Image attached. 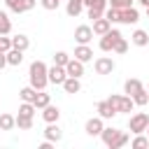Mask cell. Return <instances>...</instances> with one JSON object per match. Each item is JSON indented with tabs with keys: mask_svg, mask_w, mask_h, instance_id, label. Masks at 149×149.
<instances>
[{
	"mask_svg": "<svg viewBox=\"0 0 149 149\" xmlns=\"http://www.w3.org/2000/svg\"><path fill=\"white\" fill-rule=\"evenodd\" d=\"M47 65L42 61H33L30 63V70H28V79H30V86L35 91H44V86L49 84V77H47Z\"/></svg>",
	"mask_w": 149,
	"mask_h": 149,
	"instance_id": "6da1fadb",
	"label": "cell"
},
{
	"mask_svg": "<svg viewBox=\"0 0 149 149\" xmlns=\"http://www.w3.org/2000/svg\"><path fill=\"white\" fill-rule=\"evenodd\" d=\"M100 137H102V142H105L109 149H121L123 144H128V133L116 130V128H102Z\"/></svg>",
	"mask_w": 149,
	"mask_h": 149,
	"instance_id": "7a4b0ae2",
	"label": "cell"
},
{
	"mask_svg": "<svg viewBox=\"0 0 149 149\" xmlns=\"http://www.w3.org/2000/svg\"><path fill=\"white\" fill-rule=\"evenodd\" d=\"M107 102L112 105V109H114L116 114H121V112H133V105H135L130 95H109Z\"/></svg>",
	"mask_w": 149,
	"mask_h": 149,
	"instance_id": "3957f363",
	"label": "cell"
},
{
	"mask_svg": "<svg viewBox=\"0 0 149 149\" xmlns=\"http://www.w3.org/2000/svg\"><path fill=\"white\" fill-rule=\"evenodd\" d=\"M149 126V116L144 114V112H137V114H133L130 116V123H128V128H130V133H144V128Z\"/></svg>",
	"mask_w": 149,
	"mask_h": 149,
	"instance_id": "277c9868",
	"label": "cell"
},
{
	"mask_svg": "<svg viewBox=\"0 0 149 149\" xmlns=\"http://www.w3.org/2000/svg\"><path fill=\"white\" fill-rule=\"evenodd\" d=\"M119 37H123L119 30H107L105 35H100V49H102V51H112Z\"/></svg>",
	"mask_w": 149,
	"mask_h": 149,
	"instance_id": "5b68a950",
	"label": "cell"
},
{
	"mask_svg": "<svg viewBox=\"0 0 149 149\" xmlns=\"http://www.w3.org/2000/svg\"><path fill=\"white\" fill-rule=\"evenodd\" d=\"M93 68H95V74H112L116 65H114V61H112V58H107V56H100V58H95Z\"/></svg>",
	"mask_w": 149,
	"mask_h": 149,
	"instance_id": "8992f818",
	"label": "cell"
},
{
	"mask_svg": "<svg viewBox=\"0 0 149 149\" xmlns=\"http://www.w3.org/2000/svg\"><path fill=\"white\" fill-rule=\"evenodd\" d=\"M47 77H49V84L61 86V84L65 81L68 72H65V68H63V65H56V63H54V68H49V70H47Z\"/></svg>",
	"mask_w": 149,
	"mask_h": 149,
	"instance_id": "52a82bcc",
	"label": "cell"
},
{
	"mask_svg": "<svg viewBox=\"0 0 149 149\" xmlns=\"http://www.w3.org/2000/svg\"><path fill=\"white\" fill-rule=\"evenodd\" d=\"M5 5H7L12 12L23 14V12H28V9L35 7V0H5Z\"/></svg>",
	"mask_w": 149,
	"mask_h": 149,
	"instance_id": "ba28073f",
	"label": "cell"
},
{
	"mask_svg": "<svg viewBox=\"0 0 149 149\" xmlns=\"http://www.w3.org/2000/svg\"><path fill=\"white\" fill-rule=\"evenodd\" d=\"M91 37H93L91 26H77V28H74V40H77V44H88Z\"/></svg>",
	"mask_w": 149,
	"mask_h": 149,
	"instance_id": "9c48e42d",
	"label": "cell"
},
{
	"mask_svg": "<svg viewBox=\"0 0 149 149\" xmlns=\"http://www.w3.org/2000/svg\"><path fill=\"white\" fill-rule=\"evenodd\" d=\"M65 72H68V77H81L84 74V63L77 61V58H70L65 63Z\"/></svg>",
	"mask_w": 149,
	"mask_h": 149,
	"instance_id": "30bf717a",
	"label": "cell"
},
{
	"mask_svg": "<svg viewBox=\"0 0 149 149\" xmlns=\"http://www.w3.org/2000/svg\"><path fill=\"white\" fill-rule=\"evenodd\" d=\"M102 128H105V126H102V119H100V116L88 119V121H86V126H84L86 135H91V137H93V135H100V133H102Z\"/></svg>",
	"mask_w": 149,
	"mask_h": 149,
	"instance_id": "8fae6325",
	"label": "cell"
},
{
	"mask_svg": "<svg viewBox=\"0 0 149 149\" xmlns=\"http://www.w3.org/2000/svg\"><path fill=\"white\" fill-rule=\"evenodd\" d=\"M44 137L49 140V142H61L63 140V130L58 128V123L54 121V123H49L47 128H44Z\"/></svg>",
	"mask_w": 149,
	"mask_h": 149,
	"instance_id": "7c38bea8",
	"label": "cell"
},
{
	"mask_svg": "<svg viewBox=\"0 0 149 149\" xmlns=\"http://www.w3.org/2000/svg\"><path fill=\"white\" fill-rule=\"evenodd\" d=\"M74 58L81 61V63H86V61L93 58V49L88 44H79V47H74Z\"/></svg>",
	"mask_w": 149,
	"mask_h": 149,
	"instance_id": "4fadbf2b",
	"label": "cell"
},
{
	"mask_svg": "<svg viewBox=\"0 0 149 149\" xmlns=\"http://www.w3.org/2000/svg\"><path fill=\"white\" fill-rule=\"evenodd\" d=\"M58 116H61V109H58V107H54L51 102H49L47 107H42V119H44L47 123H54V121H58Z\"/></svg>",
	"mask_w": 149,
	"mask_h": 149,
	"instance_id": "5bb4252c",
	"label": "cell"
},
{
	"mask_svg": "<svg viewBox=\"0 0 149 149\" xmlns=\"http://www.w3.org/2000/svg\"><path fill=\"white\" fill-rule=\"evenodd\" d=\"M137 21H140V12L135 7L121 9V23H137Z\"/></svg>",
	"mask_w": 149,
	"mask_h": 149,
	"instance_id": "9a60e30c",
	"label": "cell"
},
{
	"mask_svg": "<svg viewBox=\"0 0 149 149\" xmlns=\"http://www.w3.org/2000/svg\"><path fill=\"white\" fill-rule=\"evenodd\" d=\"M61 86L65 88V93H79V91H81L79 77H65V81H63Z\"/></svg>",
	"mask_w": 149,
	"mask_h": 149,
	"instance_id": "2e32d148",
	"label": "cell"
},
{
	"mask_svg": "<svg viewBox=\"0 0 149 149\" xmlns=\"http://www.w3.org/2000/svg\"><path fill=\"white\" fill-rule=\"evenodd\" d=\"M95 109H98V116H100V119H112V116H114V114H116V112H114V109H112V105H109V102H107V100H100V102H98V107H95Z\"/></svg>",
	"mask_w": 149,
	"mask_h": 149,
	"instance_id": "e0dca14e",
	"label": "cell"
},
{
	"mask_svg": "<svg viewBox=\"0 0 149 149\" xmlns=\"http://www.w3.org/2000/svg\"><path fill=\"white\" fill-rule=\"evenodd\" d=\"M5 56H7V65H21V61H23V51H19V49H9V51H5Z\"/></svg>",
	"mask_w": 149,
	"mask_h": 149,
	"instance_id": "ac0fdd59",
	"label": "cell"
},
{
	"mask_svg": "<svg viewBox=\"0 0 149 149\" xmlns=\"http://www.w3.org/2000/svg\"><path fill=\"white\" fill-rule=\"evenodd\" d=\"M81 9H84V0H68V7H65L68 16H79Z\"/></svg>",
	"mask_w": 149,
	"mask_h": 149,
	"instance_id": "d6986e66",
	"label": "cell"
},
{
	"mask_svg": "<svg viewBox=\"0 0 149 149\" xmlns=\"http://www.w3.org/2000/svg\"><path fill=\"white\" fill-rule=\"evenodd\" d=\"M109 26H112V23H109L107 19H102V16H100V19H95V21H93V28H91V30H93L95 35H105V33L109 30Z\"/></svg>",
	"mask_w": 149,
	"mask_h": 149,
	"instance_id": "ffe728a7",
	"label": "cell"
},
{
	"mask_svg": "<svg viewBox=\"0 0 149 149\" xmlns=\"http://www.w3.org/2000/svg\"><path fill=\"white\" fill-rule=\"evenodd\" d=\"M130 42H133V44H137V47H147V44H149V35H147L144 30H140V28H137V30L130 35Z\"/></svg>",
	"mask_w": 149,
	"mask_h": 149,
	"instance_id": "44dd1931",
	"label": "cell"
},
{
	"mask_svg": "<svg viewBox=\"0 0 149 149\" xmlns=\"http://www.w3.org/2000/svg\"><path fill=\"white\" fill-rule=\"evenodd\" d=\"M12 47L19 49V51H26V49L30 47V40H28L26 35H14V37H12Z\"/></svg>",
	"mask_w": 149,
	"mask_h": 149,
	"instance_id": "7402d4cb",
	"label": "cell"
},
{
	"mask_svg": "<svg viewBox=\"0 0 149 149\" xmlns=\"http://www.w3.org/2000/svg\"><path fill=\"white\" fill-rule=\"evenodd\" d=\"M123 88H126V93H128V95H135V93H137V91H142L144 86H142V81H140V79H126Z\"/></svg>",
	"mask_w": 149,
	"mask_h": 149,
	"instance_id": "603a6c76",
	"label": "cell"
},
{
	"mask_svg": "<svg viewBox=\"0 0 149 149\" xmlns=\"http://www.w3.org/2000/svg\"><path fill=\"white\" fill-rule=\"evenodd\" d=\"M49 102H51V98H49V93H44V91H40V93L35 95V100H33L35 109H42V107H47Z\"/></svg>",
	"mask_w": 149,
	"mask_h": 149,
	"instance_id": "cb8c5ba5",
	"label": "cell"
},
{
	"mask_svg": "<svg viewBox=\"0 0 149 149\" xmlns=\"http://www.w3.org/2000/svg\"><path fill=\"white\" fill-rule=\"evenodd\" d=\"M14 121H16V128H21V130H30L33 128V116H14Z\"/></svg>",
	"mask_w": 149,
	"mask_h": 149,
	"instance_id": "d4e9b609",
	"label": "cell"
},
{
	"mask_svg": "<svg viewBox=\"0 0 149 149\" xmlns=\"http://www.w3.org/2000/svg\"><path fill=\"white\" fill-rule=\"evenodd\" d=\"M14 126H16V121L12 114H0V130H12Z\"/></svg>",
	"mask_w": 149,
	"mask_h": 149,
	"instance_id": "484cf974",
	"label": "cell"
},
{
	"mask_svg": "<svg viewBox=\"0 0 149 149\" xmlns=\"http://www.w3.org/2000/svg\"><path fill=\"white\" fill-rule=\"evenodd\" d=\"M12 33V21L5 12H0V35H9Z\"/></svg>",
	"mask_w": 149,
	"mask_h": 149,
	"instance_id": "4316f807",
	"label": "cell"
},
{
	"mask_svg": "<svg viewBox=\"0 0 149 149\" xmlns=\"http://www.w3.org/2000/svg\"><path fill=\"white\" fill-rule=\"evenodd\" d=\"M105 19H107L109 23H121V9H116V7H109V9L105 12Z\"/></svg>",
	"mask_w": 149,
	"mask_h": 149,
	"instance_id": "83f0119b",
	"label": "cell"
},
{
	"mask_svg": "<svg viewBox=\"0 0 149 149\" xmlns=\"http://www.w3.org/2000/svg\"><path fill=\"white\" fill-rule=\"evenodd\" d=\"M19 95H21V100H23V102H33V100H35V95H37V91H35L33 86H26V88H21V91H19Z\"/></svg>",
	"mask_w": 149,
	"mask_h": 149,
	"instance_id": "f1b7e54d",
	"label": "cell"
},
{
	"mask_svg": "<svg viewBox=\"0 0 149 149\" xmlns=\"http://www.w3.org/2000/svg\"><path fill=\"white\" fill-rule=\"evenodd\" d=\"M130 98H133V102H135V105H147V102H149V91H144V88H142V91H137V93H135V95H130Z\"/></svg>",
	"mask_w": 149,
	"mask_h": 149,
	"instance_id": "f546056e",
	"label": "cell"
},
{
	"mask_svg": "<svg viewBox=\"0 0 149 149\" xmlns=\"http://www.w3.org/2000/svg\"><path fill=\"white\" fill-rule=\"evenodd\" d=\"M19 114H21V116H33V114H35V105H33V102H21Z\"/></svg>",
	"mask_w": 149,
	"mask_h": 149,
	"instance_id": "4dcf8cb0",
	"label": "cell"
},
{
	"mask_svg": "<svg viewBox=\"0 0 149 149\" xmlns=\"http://www.w3.org/2000/svg\"><path fill=\"white\" fill-rule=\"evenodd\" d=\"M133 147H135V149H144V147H149V137H144V135L137 133V137L133 140Z\"/></svg>",
	"mask_w": 149,
	"mask_h": 149,
	"instance_id": "1f68e13d",
	"label": "cell"
},
{
	"mask_svg": "<svg viewBox=\"0 0 149 149\" xmlns=\"http://www.w3.org/2000/svg\"><path fill=\"white\" fill-rule=\"evenodd\" d=\"M84 7H93V9H105L107 0H84Z\"/></svg>",
	"mask_w": 149,
	"mask_h": 149,
	"instance_id": "d6a6232c",
	"label": "cell"
},
{
	"mask_svg": "<svg viewBox=\"0 0 149 149\" xmlns=\"http://www.w3.org/2000/svg\"><path fill=\"white\" fill-rule=\"evenodd\" d=\"M112 51H116V54H126V51H128V42H126V40H123V37H119V40H116V44H114V49H112Z\"/></svg>",
	"mask_w": 149,
	"mask_h": 149,
	"instance_id": "836d02e7",
	"label": "cell"
},
{
	"mask_svg": "<svg viewBox=\"0 0 149 149\" xmlns=\"http://www.w3.org/2000/svg\"><path fill=\"white\" fill-rule=\"evenodd\" d=\"M68 61H70V56H68L65 51H56V56H54V63H56V65H63V68H65Z\"/></svg>",
	"mask_w": 149,
	"mask_h": 149,
	"instance_id": "e575fe53",
	"label": "cell"
},
{
	"mask_svg": "<svg viewBox=\"0 0 149 149\" xmlns=\"http://www.w3.org/2000/svg\"><path fill=\"white\" fill-rule=\"evenodd\" d=\"M109 7H116V9H126V7H133V0H109Z\"/></svg>",
	"mask_w": 149,
	"mask_h": 149,
	"instance_id": "d590c367",
	"label": "cell"
},
{
	"mask_svg": "<svg viewBox=\"0 0 149 149\" xmlns=\"http://www.w3.org/2000/svg\"><path fill=\"white\" fill-rule=\"evenodd\" d=\"M9 49H12V37L0 35V51H9Z\"/></svg>",
	"mask_w": 149,
	"mask_h": 149,
	"instance_id": "8d00e7d4",
	"label": "cell"
},
{
	"mask_svg": "<svg viewBox=\"0 0 149 149\" xmlns=\"http://www.w3.org/2000/svg\"><path fill=\"white\" fill-rule=\"evenodd\" d=\"M40 2L44 9H58V5H61V0H40Z\"/></svg>",
	"mask_w": 149,
	"mask_h": 149,
	"instance_id": "74e56055",
	"label": "cell"
},
{
	"mask_svg": "<svg viewBox=\"0 0 149 149\" xmlns=\"http://www.w3.org/2000/svg\"><path fill=\"white\" fill-rule=\"evenodd\" d=\"M102 12H105V9H93V7H88V19H93V21H95V19H100V16H102Z\"/></svg>",
	"mask_w": 149,
	"mask_h": 149,
	"instance_id": "f35d334b",
	"label": "cell"
},
{
	"mask_svg": "<svg viewBox=\"0 0 149 149\" xmlns=\"http://www.w3.org/2000/svg\"><path fill=\"white\" fill-rule=\"evenodd\" d=\"M7 65V56H5V51H0V70Z\"/></svg>",
	"mask_w": 149,
	"mask_h": 149,
	"instance_id": "ab89813d",
	"label": "cell"
},
{
	"mask_svg": "<svg viewBox=\"0 0 149 149\" xmlns=\"http://www.w3.org/2000/svg\"><path fill=\"white\" fill-rule=\"evenodd\" d=\"M51 144H54V142H49V140H47V142H42V144H40V149H51Z\"/></svg>",
	"mask_w": 149,
	"mask_h": 149,
	"instance_id": "60d3db41",
	"label": "cell"
},
{
	"mask_svg": "<svg viewBox=\"0 0 149 149\" xmlns=\"http://www.w3.org/2000/svg\"><path fill=\"white\" fill-rule=\"evenodd\" d=\"M137 2H140V5H144V7L149 5V0H137Z\"/></svg>",
	"mask_w": 149,
	"mask_h": 149,
	"instance_id": "b9f144b4",
	"label": "cell"
},
{
	"mask_svg": "<svg viewBox=\"0 0 149 149\" xmlns=\"http://www.w3.org/2000/svg\"><path fill=\"white\" fill-rule=\"evenodd\" d=\"M144 130H147V137H149V126H147V128H144Z\"/></svg>",
	"mask_w": 149,
	"mask_h": 149,
	"instance_id": "7bdbcfd3",
	"label": "cell"
},
{
	"mask_svg": "<svg viewBox=\"0 0 149 149\" xmlns=\"http://www.w3.org/2000/svg\"><path fill=\"white\" fill-rule=\"evenodd\" d=\"M147 16H149V5H147Z\"/></svg>",
	"mask_w": 149,
	"mask_h": 149,
	"instance_id": "ee69618b",
	"label": "cell"
}]
</instances>
